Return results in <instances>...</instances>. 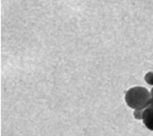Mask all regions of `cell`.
I'll list each match as a JSON object with an SVG mask.
<instances>
[{
    "label": "cell",
    "mask_w": 153,
    "mask_h": 136,
    "mask_svg": "<svg viewBox=\"0 0 153 136\" xmlns=\"http://www.w3.org/2000/svg\"><path fill=\"white\" fill-rule=\"evenodd\" d=\"M125 102L134 110H145L152 103L151 93L144 86H134L125 93Z\"/></svg>",
    "instance_id": "1"
},
{
    "label": "cell",
    "mask_w": 153,
    "mask_h": 136,
    "mask_svg": "<svg viewBox=\"0 0 153 136\" xmlns=\"http://www.w3.org/2000/svg\"><path fill=\"white\" fill-rule=\"evenodd\" d=\"M141 120L145 126L149 130L153 132V102L143 110Z\"/></svg>",
    "instance_id": "2"
},
{
    "label": "cell",
    "mask_w": 153,
    "mask_h": 136,
    "mask_svg": "<svg viewBox=\"0 0 153 136\" xmlns=\"http://www.w3.org/2000/svg\"><path fill=\"white\" fill-rule=\"evenodd\" d=\"M145 81L150 86H153V72H147L145 76Z\"/></svg>",
    "instance_id": "3"
},
{
    "label": "cell",
    "mask_w": 153,
    "mask_h": 136,
    "mask_svg": "<svg viewBox=\"0 0 153 136\" xmlns=\"http://www.w3.org/2000/svg\"><path fill=\"white\" fill-rule=\"evenodd\" d=\"M144 110H134V117L137 120H141L142 119V114H143Z\"/></svg>",
    "instance_id": "4"
},
{
    "label": "cell",
    "mask_w": 153,
    "mask_h": 136,
    "mask_svg": "<svg viewBox=\"0 0 153 136\" xmlns=\"http://www.w3.org/2000/svg\"><path fill=\"white\" fill-rule=\"evenodd\" d=\"M150 93H151V96H152V102H153V88H152L151 91H150Z\"/></svg>",
    "instance_id": "5"
}]
</instances>
